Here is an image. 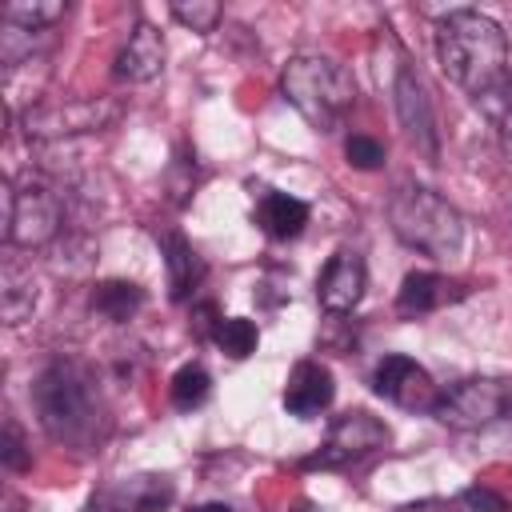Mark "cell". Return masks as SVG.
Returning <instances> with one entry per match:
<instances>
[{
	"mask_svg": "<svg viewBox=\"0 0 512 512\" xmlns=\"http://www.w3.org/2000/svg\"><path fill=\"white\" fill-rule=\"evenodd\" d=\"M436 64L456 88L480 100L508 80V36L492 16L456 8L436 24Z\"/></svg>",
	"mask_w": 512,
	"mask_h": 512,
	"instance_id": "6da1fadb",
	"label": "cell"
},
{
	"mask_svg": "<svg viewBox=\"0 0 512 512\" xmlns=\"http://www.w3.org/2000/svg\"><path fill=\"white\" fill-rule=\"evenodd\" d=\"M36 308V284L24 268L16 264H4L0 272V312H4V324H24Z\"/></svg>",
	"mask_w": 512,
	"mask_h": 512,
	"instance_id": "ac0fdd59",
	"label": "cell"
},
{
	"mask_svg": "<svg viewBox=\"0 0 512 512\" xmlns=\"http://www.w3.org/2000/svg\"><path fill=\"white\" fill-rule=\"evenodd\" d=\"M0 460L8 472H28L32 468V452L24 444V432L16 420H4V444H0Z\"/></svg>",
	"mask_w": 512,
	"mask_h": 512,
	"instance_id": "d4e9b609",
	"label": "cell"
},
{
	"mask_svg": "<svg viewBox=\"0 0 512 512\" xmlns=\"http://www.w3.org/2000/svg\"><path fill=\"white\" fill-rule=\"evenodd\" d=\"M168 392H172V404L180 412H192V408H200L212 396V376L200 364H180L172 384H168Z\"/></svg>",
	"mask_w": 512,
	"mask_h": 512,
	"instance_id": "44dd1931",
	"label": "cell"
},
{
	"mask_svg": "<svg viewBox=\"0 0 512 512\" xmlns=\"http://www.w3.org/2000/svg\"><path fill=\"white\" fill-rule=\"evenodd\" d=\"M392 96H396V116L408 132V140L436 164L440 156V132H436V116H432V104H428V92L420 84V76L400 64L396 68V84H392Z\"/></svg>",
	"mask_w": 512,
	"mask_h": 512,
	"instance_id": "30bf717a",
	"label": "cell"
},
{
	"mask_svg": "<svg viewBox=\"0 0 512 512\" xmlns=\"http://www.w3.org/2000/svg\"><path fill=\"white\" fill-rule=\"evenodd\" d=\"M388 224L396 232L400 244L424 252V256H436V260H448L460 252L464 244V216L452 200H444L436 188L428 184H400L392 196H388Z\"/></svg>",
	"mask_w": 512,
	"mask_h": 512,
	"instance_id": "277c9868",
	"label": "cell"
},
{
	"mask_svg": "<svg viewBox=\"0 0 512 512\" xmlns=\"http://www.w3.org/2000/svg\"><path fill=\"white\" fill-rule=\"evenodd\" d=\"M212 340L224 356L232 360H248L260 344V328L248 320V316H216L212 320Z\"/></svg>",
	"mask_w": 512,
	"mask_h": 512,
	"instance_id": "d6986e66",
	"label": "cell"
},
{
	"mask_svg": "<svg viewBox=\"0 0 512 512\" xmlns=\"http://www.w3.org/2000/svg\"><path fill=\"white\" fill-rule=\"evenodd\" d=\"M476 104L492 116V124H496V132H500V148H504V156H508V164H512V80H504L500 88H492V92L480 96Z\"/></svg>",
	"mask_w": 512,
	"mask_h": 512,
	"instance_id": "7402d4cb",
	"label": "cell"
},
{
	"mask_svg": "<svg viewBox=\"0 0 512 512\" xmlns=\"http://www.w3.org/2000/svg\"><path fill=\"white\" fill-rule=\"evenodd\" d=\"M344 160H348L352 168H360V172H376V168L384 164V144H380L376 136L356 132V136L344 140Z\"/></svg>",
	"mask_w": 512,
	"mask_h": 512,
	"instance_id": "cb8c5ba5",
	"label": "cell"
},
{
	"mask_svg": "<svg viewBox=\"0 0 512 512\" xmlns=\"http://www.w3.org/2000/svg\"><path fill=\"white\" fill-rule=\"evenodd\" d=\"M280 92L316 132H336L356 104L352 72L340 60L320 56V52L292 56L280 72Z\"/></svg>",
	"mask_w": 512,
	"mask_h": 512,
	"instance_id": "3957f363",
	"label": "cell"
},
{
	"mask_svg": "<svg viewBox=\"0 0 512 512\" xmlns=\"http://www.w3.org/2000/svg\"><path fill=\"white\" fill-rule=\"evenodd\" d=\"M460 504H464V512H508V500H504L500 492L484 488V484L464 488V492H460Z\"/></svg>",
	"mask_w": 512,
	"mask_h": 512,
	"instance_id": "484cf974",
	"label": "cell"
},
{
	"mask_svg": "<svg viewBox=\"0 0 512 512\" xmlns=\"http://www.w3.org/2000/svg\"><path fill=\"white\" fill-rule=\"evenodd\" d=\"M160 248H164V268H168V296L176 300V304H184L196 288H200V280H204V260H200V252L184 240V236H176V232H168L164 240H160Z\"/></svg>",
	"mask_w": 512,
	"mask_h": 512,
	"instance_id": "2e32d148",
	"label": "cell"
},
{
	"mask_svg": "<svg viewBox=\"0 0 512 512\" xmlns=\"http://www.w3.org/2000/svg\"><path fill=\"white\" fill-rule=\"evenodd\" d=\"M124 104L116 96H64V100H36L20 112V128L32 144H56L68 136L104 132L120 120Z\"/></svg>",
	"mask_w": 512,
	"mask_h": 512,
	"instance_id": "5b68a950",
	"label": "cell"
},
{
	"mask_svg": "<svg viewBox=\"0 0 512 512\" xmlns=\"http://www.w3.org/2000/svg\"><path fill=\"white\" fill-rule=\"evenodd\" d=\"M220 16H224V8L216 0H176L172 4V20L184 24V28H192V32H200V36L216 32Z\"/></svg>",
	"mask_w": 512,
	"mask_h": 512,
	"instance_id": "603a6c76",
	"label": "cell"
},
{
	"mask_svg": "<svg viewBox=\"0 0 512 512\" xmlns=\"http://www.w3.org/2000/svg\"><path fill=\"white\" fill-rule=\"evenodd\" d=\"M32 404L40 416V428L68 448H88L100 428V396L84 364L76 360H52L36 384Z\"/></svg>",
	"mask_w": 512,
	"mask_h": 512,
	"instance_id": "7a4b0ae2",
	"label": "cell"
},
{
	"mask_svg": "<svg viewBox=\"0 0 512 512\" xmlns=\"http://www.w3.org/2000/svg\"><path fill=\"white\" fill-rule=\"evenodd\" d=\"M396 512H464V504H460V500H440V496H428V500L400 504Z\"/></svg>",
	"mask_w": 512,
	"mask_h": 512,
	"instance_id": "4316f807",
	"label": "cell"
},
{
	"mask_svg": "<svg viewBox=\"0 0 512 512\" xmlns=\"http://www.w3.org/2000/svg\"><path fill=\"white\" fill-rule=\"evenodd\" d=\"M252 224L272 236V240H296L308 224V204L300 196H288V192H260L256 196V208H252Z\"/></svg>",
	"mask_w": 512,
	"mask_h": 512,
	"instance_id": "5bb4252c",
	"label": "cell"
},
{
	"mask_svg": "<svg viewBox=\"0 0 512 512\" xmlns=\"http://www.w3.org/2000/svg\"><path fill=\"white\" fill-rule=\"evenodd\" d=\"M372 392L384 396L388 404L404 408V412H432V404L440 396V388L428 376V368L416 364L404 352H388V356L376 360V368H372Z\"/></svg>",
	"mask_w": 512,
	"mask_h": 512,
	"instance_id": "9c48e42d",
	"label": "cell"
},
{
	"mask_svg": "<svg viewBox=\"0 0 512 512\" xmlns=\"http://www.w3.org/2000/svg\"><path fill=\"white\" fill-rule=\"evenodd\" d=\"M188 512H232V508L220 504V500H208V504H196V508H188Z\"/></svg>",
	"mask_w": 512,
	"mask_h": 512,
	"instance_id": "83f0119b",
	"label": "cell"
},
{
	"mask_svg": "<svg viewBox=\"0 0 512 512\" xmlns=\"http://www.w3.org/2000/svg\"><path fill=\"white\" fill-rule=\"evenodd\" d=\"M92 312L112 320V324H128L140 308H144V288L132 284V280H100L92 288Z\"/></svg>",
	"mask_w": 512,
	"mask_h": 512,
	"instance_id": "e0dca14e",
	"label": "cell"
},
{
	"mask_svg": "<svg viewBox=\"0 0 512 512\" xmlns=\"http://www.w3.org/2000/svg\"><path fill=\"white\" fill-rule=\"evenodd\" d=\"M60 196L40 184V180H28V184H4V244L12 248H44L48 240H56L60 232Z\"/></svg>",
	"mask_w": 512,
	"mask_h": 512,
	"instance_id": "52a82bcc",
	"label": "cell"
},
{
	"mask_svg": "<svg viewBox=\"0 0 512 512\" xmlns=\"http://www.w3.org/2000/svg\"><path fill=\"white\" fill-rule=\"evenodd\" d=\"M388 440H392V432H388V424L380 416H372L364 408H352V412L332 420L320 452L308 456L304 468H344V464H356V460L388 448Z\"/></svg>",
	"mask_w": 512,
	"mask_h": 512,
	"instance_id": "ba28073f",
	"label": "cell"
},
{
	"mask_svg": "<svg viewBox=\"0 0 512 512\" xmlns=\"http://www.w3.org/2000/svg\"><path fill=\"white\" fill-rule=\"evenodd\" d=\"M364 288H368V268H364V256L352 252V248L332 252L328 264H324L320 276H316V300H320V308L332 312V316L352 312V308L360 304Z\"/></svg>",
	"mask_w": 512,
	"mask_h": 512,
	"instance_id": "8fae6325",
	"label": "cell"
},
{
	"mask_svg": "<svg viewBox=\"0 0 512 512\" xmlns=\"http://www.w3.org/2000/svg\"><path fill=\"white\" fill-rule=\"evenodd\" d=\"M116 80L120 84H148L164 72V36L156 24L148 20H136L124 48L116 52Z\"/></svg>",
	"mask_w": 512,
	"mask_h": 512,
	"instance_id": "4fadbf2b",
	"label": "cell"
},
{
	"mask_svg": "<svg viewBox=\"0 0 512 512\" xmlns=\"http://www.w3.org/2000/svg\"><path fill=\"white\" fill-rule=\"evenodd\" d=\"M508 412H512V384L496 380V376L456 380V384L440 388V396L432 404V416L444 428H456V432H480V428L496 424Z\"/></svg>",
	"mask_w": 512,
	"mask_h": 512,
	"instance_id": "8992f818",
	"label": "cell"
},
{
	"mask_svg": "<svg viewBox=\"0 0 512 512\" xmlns=\"http://www.w3.org/2000/svg\"><path fill=\"white\" fill-rule=\"evenodd\" d=\"M64 12H68V4H60V0H44V4L16 0V4H4V8H0V24L28 28V32H44V28H52Z\"/></svg>",
	"mask_w": 512,
	"mask_h": 512,
	"instance_id": "ffe728a7",
	"label": "cell"
},
{
	"mask_svg": "<svg viewBox=\"0 0 512 512\" xmlns=\"http://www.w3.org/2000/svg\"><path fill=\"white\" fill-rule=\"evenodd\" d=\"M452 288H460V284H452V280L440 276V272H424V268H420V272H408V276L400 280V292H396V312H400V316L436 312L440 304L464 296V292H452Z\"/></svg>",
	"mask_w": 512,
	"mask_h": 512,
	"instance_id": "9a60e30c",
	"label": "cell"
},
{
	"mask_svg": "<svg viewBox=\"0 0 512 512\" xmlns=\"http://www.w3.org/2000/svg\"><path fill=\"white\" fill-rule=\"evenodd\" d=\"M336 400V380H332V368L320 364V360H296L288 380H284V412L288 416H300V420H312L320 412H328Z\"/></svg>",
	"mask_w": 512,
	"mask_h": 512,
	"instance_id": "7c38bea8",
	"label": "cell"
}]
</instances>
